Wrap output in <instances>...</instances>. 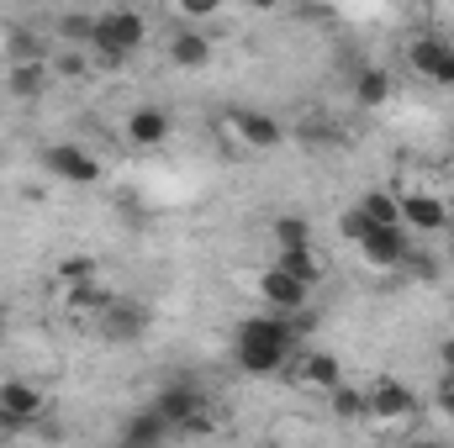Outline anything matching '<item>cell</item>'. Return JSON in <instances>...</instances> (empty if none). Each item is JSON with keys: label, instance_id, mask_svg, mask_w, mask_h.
<instances>
[{"label": "cell", "instance_id": "obj_1", "mask_svg": "<svg viewBox=\"0 0 454 448\" xmlns=\"http://www.w3.org/2000/svg\"><path fill=\"white\" fill-rule=\"evenodd\" d=\"M296 322L291 312H254L238 322V343H232V359L243 375H280L296 353Z\"/></svg>", "mask_w": 454, "mask_h": 448}, {"label": "cell", "instance_id": "obj_2", "mask_svg": "<svg viewBox=\"0 0 454 448\" xmlns=\"http://www.w3.org/2000/svg\"><path fill=\"white\" fill-rule=\"evenodd\" d=\"M143 37H148V21H143V11H132V5H116V11H101V16H96L90 53H96V64H101V69H116V64H127V58L143 48Z\"/></svg>", "mask_w": 454, "mask_h": 448}, {"label": "cell", "instance_id": "obj_3", "mask_svg": "<svg viewBox=\"0 0 454 448\" xmlns=\"http://www.w3.org/2000/svg\"><path fill=\"white\" fill-rule=\"evenodd\" d=\"M175 433H207V390L196 380H169L164 390H153L148 401Z\"/></svg>", "mask_w": 454, "mask_h": 448}, {"label": "cell", "instance_id": "obj_4", "mask_svg": "<svg viewBox=\"0 0 454 448\" xmlns=\"http://www.w3.org/2000/svg\"><path fill=\"white\" fill-rule=\"evenodd\" d=\"M407 69L428 85H454V42L439 32H423L407 42Z\"/></svg>", "mask_w": 454, "mask_h": 448}, {"label": "cell", "instance_id": "obj_5", "mask_svg": "<svg viewBox=\"0 0 454 448\" xmlns=\"http://www.w3.org/2000/svg\"><path fill=\"white\" fill-rule=\"evenodd\" d=\"M43 169L53 174V180H64V185H101V158L90 153V148H80V143H53V148H43Z\"/></svg>", "mask_w": 454, "mask_h": 448}, {"label": "cell", "instance_id": "obj_6", "mask_svg": "<svg viewBox=\"0 0 454 448\" xmlns=\"http://www.w3.org/2000/svg\"><path fill=\"white\" fill-rule=\"evenodd\" d=\"M354 248H359L375 269H402V264L412 259V232H407L402 222H375Z\"/></svg>", "mask_w": 454, "mask_h": 448}, {"label": "cell", "instance_id": "obj_7", "mask_svg": "<svg viewBox=\"0 0 454 448\" xmlns=\"http://www.w3.org/2000/svg\"><path fill=\"white\" fill-rule=\"evenodd\" d=\"M232 132H238V143L248 148V153H275L280 143H286V127H280V116L270 112H254V106H232Z\"/></svg>", "mask_w": 454, "mask_h": 448}, {"label": "cell", "instance_id": "obj_8", "mask_svg": "<svg viewBox=\"0 0 454 448\" xmlns=\"http://www.w3.org/2000/svg\"><path fill=\"white\" fill-rule=\"evenodd\" d=\"M402 227H407L412 237L444 232V227H450V201L434 196V190H407V196H402Z\"/></svg>", "mask_w": 454, "mask_h": 448}, {"label": "cell", "instance_id": "obj_9", "mask_svg": "<svg viewBox=\"0 0 454 448\" xmlns=\"http://www.w3.org/2000/svg\"><path fill=\"white\" fill-rule=\"evenodd\" d=\"M291 380H296L301 390H333L343 380L339 353H328V348H301V353H291Z\"/></svg>", "mask_w": 454, "mask_h": 448}, {"label": "cell", "instance_id": "obj_10", "mask_svg": "<svg viewBox=\"0 0 454 448\" xmlns=\"http://www.w3.org/2000/svg\"><path fill=\"white\" fill-rule=\"evenodd\" d=\"M259 301H264L270 312H301V306L312 301V285H301L291 269L270 264V269L259 274Z\"/></svg>", "mask_w": 454, "mask_h": 448}, {"label": "cell", "instance_id": "obj_11", "mask_svg": "<svg viewBox=\"0 0 454 448\" xmlns=\"http://www.w3.org/2000/svg\"><path fill=\"white\" fill-rule=\"evenodd\" d=\"M423 406H418V390L412 385H402V380H380L375 390H370V417L375 422H407V417H418Z\"/></svg>", "mask_w": 454, "mask_h": 448}, {"label": "cell", "instance_id": "obj_12", "mask_svg": "<svg viewBox=\"0 0 454 448\" xmlns=\"http://www.w3.org/2000/svg\"><path fill=\"white\" fill-rule=\"evenodd\" d=\"M0 412H5L16 428H27V422H37V417L48 412V396H43L32 380H5V385H0Z\"/></svg>", "mask_w": 454, "mask_h": 448}, {"label": "cell", "instance_id": "obj_13", "mask_svg": "<svg viewBox=\"0 0 454 448\" xmlns=\"http://www.w3.org/2000/svg\"><path fill=\"white\" fill-rule=\"evenodd\" d=\"M96 328H101V337H112V343H137V337L148 333V312L137 301H112L96 317Z\"/></svg>", "mask_w": 454, "mask_h": 448}, {"label": "cell", "instance_id": "obj_14", "mask_svg": "<svg viewBox=\"0 0 454 448\" xmlns=\"http://www.w3.org/2000/svg\"><path fill=\"white\" fill-rule=\"evenodd\" d=\"M127 143L132 148H164L169 143V112L164 106H137V112L127 116Z\"/></svg>", "mask_w": 454, "mask_h": 448}, {"label": "cell", "instance_id": "obj_15", "mask_svg": "<svg viewBox=\"0 0 454 448\" xmlns=\"http://www.w3.org/2000/svg\"><path fill=\"white\" fill-rule=\"evenodd\" d=\"M169 64H175V69H191V74L207 69V64H212V37H207L201 27H180V32L169 37Z\"/></svg>", "mask_w": 454, "mask_h": 448}, {"label": "cell", "instance_id": "obj_16", "mask_svg": "<svg viewBox=\"0 0 454 448\" xmlns=\"http://www.w3.org/2000/svg\"><path fill=\"white\" fill-rule=\"evenodd\" d=\"M43 85H48V64H43V58H11V69H5V90H11L16 101H37Z\"/></svg>", "mask_w": 454, "mask_h": 448}, {"label": "cell", "instance_id": "obj_17", "mask_svg": "<svg viewBox=\"0 0 454 448\" xmlns=\"http://www.w3.org/2000/svg\"><path fill=\"white\" fill-rule=\"evenodd\" d=\"M386 101H391V74L375 69V64L354 69V106H359V112H380Z\"/></svg>", "mask_w": 454, "mask_h": 448}, {"label": "cell", "instance_id": "obj_18", "mask_svg": "<svg viewBox=\"0 0 454 448\" xmlns=\"http://www.w3.org/2000/svg\"><path fill=\"white\" fill-rule=\"evenodd\" d=\"M169 433H175V428H169L153 406H143V412H132V417L121 422V444H143L148 448V444H164Z\"/></svg>", "mask_w": 454, "mask_h": 448}, {"label": "cell", "instance_id": "obj_19", "mask_svg": "<svg viewBox=\"0 0 454 448\" xmlns=\"http://www.w3.org/2000/svg\"><path fill=\"white\" fill-rule=\"evenodd\" d=\"M328 396H333V417H339V422H364V417H370V390L343 385V380H339Z\"/></svg>", "mask_w": 454, "mask_h": 448}, {"label": "cell", "instance_id": "obj_20", "mask_svg": "<svg viewBox=\"0 0 454 448\" xmlns=\"http://www.w3.org/2000/svg\"><path fill=\"white\" fill-rule=\"evenodd\" d=\"M280 269H291L301 285H317L323 280V259H317V248H280V259H275Z\"/></svg>", "mask_w": 454, "mask_h": 448}, {"label": "cell", "instance_id": "obj_21", "mask_svg": "<svg viewBox=\"0 0 454 448\" xmlns=\"http://www.w3.org/2000/svg\"><path fill=\"white\" fill-rule=\"evenodd\" d=\"M270 237H275V248H312V222L296 217V212H286V217L270 222Z\"/></svg>", "mask_w": 454, "mask_h": 448}, {"label": "cell", "instance_id": "obj_22", "mask_svg": "<svg viewBox=\"0 0 454 448\" xmlns=\"http://www.w3.org/2000/svg\"><path fill=\"white\" fill-rule=\"evenodd\" d=\"M359 212L370 222H402V196L396 190H364L359 196Z\"/></svg>", "mask_w": 454, "mask_h": 448}, {"label": "cell", "instance_id": "obj_23", "mask_svg": "<svg viewBox=\"0 0 454 448\" xmlns=\"http://www.w3.org/2000/svg\"><path fill=\"white\" fill-rule=\"evenodd\" d=\"M90 280H101V259H90V253H74V259H59V285H90Z\"/></svg>", "mask_w": 454, "mask_h": 448}, {"label": "cell", "instance_id": "obj_24", "mask_svg": "<svg viewBox=\"0 0 454 448\" xmlns=\"http://www.w3.org/2000/svg\"><path fill=\"white\" fill-rule=\"evenodd\" d=\"M90 32H96V16H85V11L59 16V37H64V42H90Z\"/></svg>", "mask_w": 454, "mask_h": 448}, {"label": "cell", "instance_id": "obj_25", "mask_svg": "<svg viewBox=\"0 0 454 448\" xmlns=\"http://www.w3.org/2000/svg\"><path fill=\"white\" fill-rule=\"evenodd\" d=\"M227 0H175V11L185 16V21H212V16H223Z\"/></svg>", "mask_w": 454, "mask_h": 448}, {"label": "cell", "instance_id": "obj_26", "mask_svg": "<svg viewBox=\"0 0 454 448\" xmlns=\"http://www.w3.org/2000/svg\"><path fill=\"white\" fill-rule=\"evenodd\" d=\"M11 58H37V37L32 32H11Z\"/></svg>", "mask_w": 454, "mask_h": 448}, {"label": "cell", "instance_id": "obj_27", "mask_svg": "<svg viewBox=\"0 0 454 448\" xmlns=\"http://www.w3.org/2000/svg\"><path fill=\"white\" fill-rule=\"evenodd\" d=\"M439 369H444V375L454 380V333L444 337V343H439Z\"/></svg>", "mask_w": 454, "mask_h": 448}, {"label": "cell", "instance_id": "obj_28", "mask_svg": "<svg viewBox=\"0 0 454 448\" xmlns=\"http://www.w3.org/2000/svg\"><path fill=\"white\" fill-rule=\"evenodd\" d=\"M248 5H254V11H280L286 0H248Z\"/></svg>", "mask_w": 454, "mask_h": 448}, {"label": "cell", "instance_id": "obj_29", "mask_svg": "<svg viewBox=\"0 0 454 448\" xmlns=\"http://www.w3.org/2000/svg\"><path fill=\"white\" fill-rule=\"evenodd\" d=\"M5 433H16V422H11V417L0 412V438H5Z\"/></svg>", "mask_w": 454, "mask_h": 448}]
</instances>
